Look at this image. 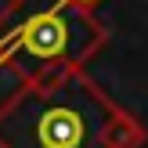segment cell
<instances>
[{
  "instance_id": "1",
  "label": "cell",
  "mask_w": 148,
  "mask_h": 148,
  "mask_svg": "<svg viewBox=\"0 0 148 148\" xmlns=\"http://www.w3.org/2000/svg\"><path fill=\"white\" fill-rule=\"evenodd\" d=\"M145 127L83 69L22 76L0 105V148H141Z\"/></svg>"
},
{
  "instance_id": "3",
  "label": "cell",
  "mask_w": 148,
  "mask_h": 148,
  "mask_svg": "<svg viewBox=\"0 0 148 148\" xmlns=\"http://www.w3.org/2000/svg\"><path fill=\"white\" fill-rule=\"evenodd\" d=\"M65 4H76V7H87V11H90V7L101 4V0H65Z\"/></svg>"
},
{
  "instance_id": "2",
  "label": "cell",
  "mask_w": 148,
  "mask_h": 148,
  "mask_svg": "<svg viewBox=\"0 0 148 148\" xmlns=\"http://www.w3.org/2000/svg\"><path fill=\"white\" fill-rule=\"evenodd\" d=\"M101 43H105V29L87 7L54 0L0 36V65L14 62V54H25L40 65L36 72L69 69V65L83 69L87 58H94ZM22 76H29V72H22Z\"/></svg>"
}]
</instances>
